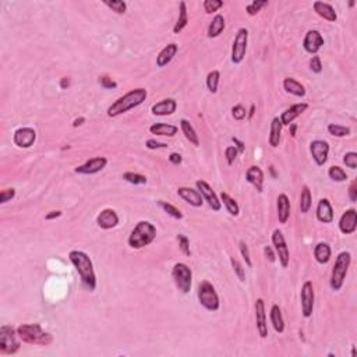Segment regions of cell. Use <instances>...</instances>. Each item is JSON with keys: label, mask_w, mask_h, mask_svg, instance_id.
I'll return each instance as SVG.
<instances>
[{"label": "cell", "mask_w": 357, "mask_h": 357, "mask_svg": "<svg viewBox=\"0 0 357 357\" xmlns=\"http://www.w3.org/2000/svg\"><path fill=\"white\" fill-rule=\"evenodd\" d=\"M283 88H285L286 92H289L292 95H296V97H300V98H303L306 95V88L301 85L297 80L292 77L283 80Z\"/></svg>", "instance_id": "cell-28"}, {"label": "cell", "mask_w": 357, "mask_h": 357, "mask_svg": "<svg viewBox=\"0 0 357 357\" xmlns=\"http://www.w3.org/2000/svg\"><path fill=\"white\" fill-rule=\"evenodd\" d=\"M197 296H198L200 304L204 308H207L208 311H218L219 304H221L219 303V296H218L216 290L210 282H207V280L201 282L198 285Z\"/></svg>", "instance_id": "cell-7"}, {"label": "cell", "mask_w": 357, "mask_h": 357, "mask_svg": "<svg viewBox=\"0 0 357 357\" xmlns=\"http://www.w3.org/2000/svg\"><path fill=\"white\" fill-rule=\"evenodd\" d=\"M264 254H265V257H267L271 262L275 261V253H274V250H272L269 245H265V247H264Z\"/></svg>", "instance_id": "cell-57"}, {"label": "cell", "mask_w": 357, "mask_h": 357, "mask_svg": "<svg viewBox=\"0 0 357 357\" xmlns=\"http://www.w3.org/2000/svg\"><path fill=\"white\" fill-rule=\"evenodd\" d=\"M178 245H180V250L183 251V254H184V256H187V257L191 256V251H190L189 239H187V237H186L184 234H178Z\"/></svg>", "instance_id": "cell-46"}, {"label": "cell", "mask_w": 357, "mask_h": 357, "mask_svg": "<svg viewBox=\"0 0 357 357\" xmlns=\"http://www.w3.org/2000/svg\"><path fill=\"white\" fill-rule=\"evenodd\" d=\"M256 321L257 331L261 338L268 336V324H267V312H265V303L262 299H258L256 301Z\"/></svg>", "instance_id": "cell-17"}, {"label": "cell", "mask_w": 357, "mask_h": 357, "mask_svg": "<svg viewBox=\"0 0 357 357\" xmlns=\"http://www.w3.org/2000/svg\"><path fill=\"white\" fill-rule=\"evenodd\" d=\"M223 6L222 0H205L204 1V10L208 14H212L215 11H218Z\"/></svg>", "instance_id": "cell-44"}, {"label": "cell", "mask_w": 357, "mask_h": 357, "mask_svg": "<svg viewBox=\"0 0 357 357\" xmlns=\"http://www.w3.org/2000/svg\"><path fill=\"white\" fill-rule=\"evenodd\" d=\"M314 257L320 264H326L331 260V247L326 243H318L314 248Z\"/></svg>", "instance_id": "cell-34"}, {"label": "cell", "mask_w": 357, "mask_h": 357, "mask_svg": "<svg viewBox=\"0 0 357 357\" xmlns=\"http://www.w3.org/2000/svg\"><path fill=\"white\" fill-rule=\"evenodd\" d=\"M221 200L222 202L225 204V207H226V210L227 212L230 213V215H233V216H237L239 215V212H240V208H239V205H237V202L227 194V193H221Z\"/></svg>", "instance_id": "cell-37"}, {"label": "cell", "mask_w": 357, "mask_h": 357, "mask_svg": "<svg viewBox=\"0 0 357 357\" xmlns=\"http://www.w3.org/2000/svg\"><path fill=\"white\" fill-rule=\"evenodd\" d=\"M272 244L275 247V251L279 257V261L282 264L283 268H288L289 265V260H290V254H289V248L286 245V242H285V237L280 230H275L272 233Z\"/></svg>", "instance_id": "cell-11"}, {"label": "cell", "mask_w": 357, "mask_h": 357, "mask_svg": "<svg viewBox=\"0 0 357 357\" xmlns=\"http://www.w3.org/2000/svg\"><path fill=\"white\" fill-rule=\"evenodd\" d=\"M240 253H242V256L244 258L245 264L248 267H251L253 262H251V257H250V251H248V245L245 244L244 242H240Z\"/></svg>", "instance_id": "cell-53"}, {"label": "cell", "mask_w": 357, "mask_h": 357, "mask_svg": "<svg viewBox=\"0 0 357 357\" xmlns=\"http://www.w3.org/2000/svg\"><path fill=\"white\" fill-rule=\"evenodd\" d=\"M271 323L274 325V329L278 332V334H282L285 331V321H283V315H282V311L279 308V306L274 304L272 308H271Z\"/></svg>", "instance_id": "cell-31"}, {"label": "cell", "mask_w": 357, "mask_h": 357, "mask_svg": "<svg viewBox=\"0 0 357 357\" xmlns=\"http://www.w3.org/2000/svg\"><path fill=\"white\" fill-rule=\"evenodd\" d=\"M178 127L172 126V124H166V123H155L149 127V131L156 135H166V137H173L175 134H178Z\"/></svg>", "instance_id": "cell-29"}, {"label": "cell", "mask_w": 357, "mask_h": 357, "mask_svg": "<svg viewBox=\"0 0 357 357\" xmlns=\"http://www.w3.org/2000/svg\"><path fill=\"white\" fill-rule=\"evenodd\" d=\"M276 208H278L279 222H288L290 216V201L286 194H279L278 200H276Z\"/></svg>", "instance_id": "cell-27"}, {"label": "cell", "mask_w": 357, "mask_h": 357, "mask_svg": "<svg viewBox=\"0 0 357 357\" xmlns=\"http://www.w3.org/2000/svg\"><path fill=\"white\" fill-rule=\"evenodd\" d=\"M232 140H233L234 146L237 148V151H239V152H244V149H245L244 143H243V141H240V140H239V138H236V137H233Z\"/></svg>", "instance_id": "cell-59"}, {"label": "cell", "mask_w": 357, "mask_h": 357, "mask_svg": "<svg viewBox=\"0 0 357 357\" xmlns=\"http://www.w3.org/2000/svg\"><path fill=\"white\" fill-rule=\"evenodd\" d=\"M310 68H311L312 73H321L323 71V63H321L320 56H312L311 60H310Z\"/></svg>", "instance_id": "cell-51"}, {"label": "cell", "mask_w": 357, "mask_h": 357, "mask_svg": "<svg viewBox=\"0 0 357 357\" xmlns=\"http://www.w3.org/2000/svg\"><path fill=\"white\" fill-rule=\"evenodd\" d=\"M146 148L148 149H161V148H167V144H163V143H158L156 140H148L146 143Z\"/></svg>", "instance_id": "cell-55"}, {"label": "cell", "mask_w": 357, "mask_h": 357, "mask_svg": "<svg viewBox=\"0 0 357 357\" xmlns=\"http://www.w3.org/2000/svg\"><path fill=\"white\" fill-rule=\"evenodd\" d=\"M17 329H14L10 325L0 326V352L3 355H14L20 349Z\"/></svg>", "instance_id": "cell-6"}, {"label": "cell", "mask_w": 357, "mask_h": 357, "mask_svg": "<svg viewBox=\"0 0 357 357\" xmlns=\"http://www.w3.org/2000/svg\"><path fill=\"white\" fill-rule=\"evenodd\" d=\"M312 7H314V11H315L320 17H323L324 20H326V21L329 22L336 21L338 16H336V11L334 10V7H332L331 4L324 3V1H314Z\"/></svg>", "instance_id": "cell-24"}, {"label": "cell", "mask_w": 357, "mask_h": 357, "mask_svg": "<svg viewBox=\"0 0 357 357\" xmlns=\"http://www.w3.org/2000/svg\"><path fill=\"white\" fill-rule=\"evenodd\" d=\"M312 205V198H311V191L307 186H304L303 190H301L300 194V211L303 213H307L310 211Z\"/></svg>", "instance_id": "cell-36"}, {"label": "cell", "mask_w": 357, "mask_h": 357, "mask_svg": "<svg viewBox=\"0 0 357 357\" xmlns=\"http://www.w3.org/2000/svg\"><path fill=\"white\" fill-rule=\"evenodd\" d=\"M254 113H256V105H251L250 112H248V119H251V117L254 116Z\"/></svg>", "instance_id": "cell-63"}, {"label": "cell", "mask_w": 357, "mask_h": 357, "mask_svg": "<svg viewBox=\"0 0 357 357\" xmlns=\"http://www.w3.org/2000/svg\"><path fill=\"white\" fill-rule=\"evenodd\" d=\"M178 197H181L186 202H189L193 207H201L202 205V195L198 190L191 189V187H178Z\"/></svg>", "instance_id": "cell-21"}, {"label": "cell", "mask_w": 357, "mask_h": 357, "mask_svg": "<svg viewBox=\"0 0 357 357\" xmlns=\"http://www.w3.org/2000/svg\"><path fill=\"white\" fill-rule=\"evenodd\" d=\"M189 22V16H187V6L186 1H180V10H178V18L176 25L173 27V32L178 33Z\"/></svg>", "instance_id": "cell-35"}, {"label": "cell", "mask_w": 357, "mask_h": 357, "mask_svg": "<svg viewBox=\"0 0 357 357\" xmlns=\"http://www.w3.org/2000/svg\"><path fill=\"white\" fill-rule=\"evenodd\" d=\"M109 9L114 11V13H117V14H124L126 10H127V4H126V1H122V0H105L103 1Z\"/></svg>", "instance_id": "cell-41"}, {"label": "cell", "mask_w": 357, "mask_h": 357, "mask_svg": "<svg viewBox=\"0 0 357 357\" xmlns=\"http://www.w3.org/2000/svg\"><path fill=\"white\" fill-rule=\"evenodd\" d=\"M308 108V105L307 103H296V105H293V106H290L289 109H286V111L283 112L282 114H280V117H279V120L282 123V126H290L293 120L296 119V117H299L303 112L306 111Z\"/></svg>", "instance_id": "cell-19"}, {"label": "cell", "mask_w": 357, "mask_h": 357, "mask_svg": "<svg viewBox=\"0 0 357 357\" xmlns=\"http://www.w3.org/2000/svg\"><path fill=\"white\" fill-rule=\"evenodd\" d=\"M328 131L331 135L334 137H345V135H349L350 134V129L349 127H345V126H339V124H329L328 126Z\"/></svg>", "instance_id": "cell-42"}, {"label": "cell", "mask_w": 357, "mask_h": 357, "mask_svg": "<svg viewBox=\"0 0 357 357\" xmlns=\"http://www.w3.org/2000/svg\"><path fill=\"white\" fill-rule=\"evenodd\" d=\"M68 258L71 261V264L76 267V271L80 275V279L82 282V285L88 290H95L97 286V276H95V271H94V265L92 261L84 251H78V250H73L70 251Z\"/></svg>", "instance_id": "cell-1"}, {"label": "cell", "mask_w": 357, "mask_h": 357, "mask_svg": "<svg viewBox=\"0 0 357 357\" xmlns=\"http://www.w3.org/2000/svg\"><path fill=\"white\" fill-rule=\"evenodd\" d=\"M343 162L346 163V166L350 167V169H356L357 167V154L356 152H347L343 158Z\"/></svg>", "instance_id": "cell-49"}, {"label": "cell", "mask_w": 357, "mask_h": 357, "mask_svg": "<svg viewBox=\"0 0 357 357\" xmlns=\"http://www.w3.org/2000/svg\"><path fill=\"white\" fill-rule=\"evenodd\" d=\"M237 154H239V151H237V148H236L234 145H230V146H227V148L225 149V156H226V161H227L229 165H232L234 161H236Z\"/></svg>", "instance_id": "cell-47"}, {"label": "cell", "mask_w": 357, "mask_h": 357, "mask_svg": "<svg viewBox=\"0 0 357 357\" xmlns=\"http://www.w3.org/2000/svg\"><path fill=\"white\" fill-rule=\"evenodd\" d=\"M169 161H170L173 165H180V163H181V155L178 154V152H173V154L169 155Z\"/></svg>", "instance_id": "cell-58"}, {"label": "cell", "mask_w": 357, "mask_h": 357, "mask_svg": "<svg viewBox=\"0 0 357 357\" xmlns=\"http://www.w3.org/2000/svg\"><path fill=\"white\" fill-rule=\"evenodd\" d=\"M195 186H197V189L201 193L202 198L208 202V205L211 207L212 210L213 211H221V208H222L221 201L218 200V197H216L215 191L211 189V186L207 181H204V180H197Z\"/></svg>", "instance_id": "cell-12"}, {"label": "cell", "mask_w": 357, "mask_h": 357, "mask_svg": "<svg viewBox=\"0 0 357 357\" xmlns=\"http://www.w3.org/2000/svg\"><path fill=\"white\" fill-rule=\"evenodd\" d=\"M268 4V1H260V0H254L253 3H250L247 7H245V10L248 13V16H256L258 11L261 10L262 7H265Z\"/></svg>", "instance_id": "cell-45"}, {"label": "cell", "mask_w": 357, "mask_h": 357, "mask_svg": "<svg viewBox=\"0 0 357 357\" xmlns=\"http://www.w3.org/2000/svg\"><path fill=\"white\" fill-rule=\"evenodd\" d=\"M17 335L22 342L30 345L48 346L53 342L52 335L45 332L39 324H22L17 328Z\"/></svg>", "instance_id": "cell-3"}, {"label": "cell", "mask_w": 357, "mask_h": 357, "mask_svg": "<svg viewBox=\"0 0 357 357\" xmlns=\"http://www.w3.org/2000/svg\"><path fill=\"white\" fill-rule=\"evenodd\" d=\"M68 87H70V78L68 77L62 78V81H60V88L67 89Z\"/></svg>", "instance_id": "cell-61"}, {"label": "cell", "mask_w": 357, "mask_h": 357, "mask_svg": "<svg viewBox=\"0 0 357 357\" xmlns=\"http://www.w3.org/2000/svg\"><path fill=\"white\" fill-rule=\"evenodd\" d=\"M296 129H297V127H296V124H290V134H292L293 137L296 135Z\"/></svg>", "instance_id": "cell-64"}, {"label": "cell", "mask_w": 357, "mask_h": 357, "mask_svg": "<svg viewBox=\"0 0 357 357\" xmlns=\"http://www.w3.org/2000/svg\"><path fill=\"white\" fill-rule=\"evenodd\" d=\"M230 262H232V267H233L234 272H236V275L239 276V279L242 280V282H244L245 280V276H244V269L242 267V264L236 260V258H230Z\"/></svg>", "instance_id": "cell-48"}, {"label": "cell", "mask_w": 357, "mask_h": 357, "mask_svg": "<svg viewBox=\"0 0 357 357\" xmlns=\"http://www.w3.org/2000/svg\"><path fill=\"white\" fill-rule=\"evenodd\" d=\"M14 195H16V190L14 189L3 190V191L0 193V202H1V204H6L7 201L13 200Z\"/></svg>", "instance_id": "cell-52"}, {"label": "cell", "mask_w": 357, "mask_h": 357, "mask_svg": "<svg viewBox=\"0 0 357 357\" xmlns=\"http://www.w3.org/2000/svg\"><path fill=\"white\" fill-rule=\"evenodd\" d=\"M156 237V227L148 221H141L135 225L129 236V245L131 248H143L151 244Z\"/></svg>", "instance_id": "cell-4"}, {"label": "cell", "mask_w": 357, "mask_h": 357, "mask_svg": "<svg viewBox=\"0 0 357 357\" xmlns=\"http://www.w3.org/2000/svg\"><path fill=\"white\" fill-rule=\"evenodd\" d=\"M280 134H282V123L279 117H275L271 123V134H269V145L272 148H276L280 143Z\"/></svg>", "instance_id": "cell-32"}, {"label": "cell", "mask_w": 357, "mask_h": 357, "mask_svg": "<svg viewBox=\"0 0 357 357\" xmlns=\"http://www.w3.org/2000/svg\"><path fill=\"white\" fill-rule=\"evenodd\" d=\"M146 89L144 88H135L130 92H127L126 95L120 97L116 102H113L109 109H108V116L109 117H116L120 116L123 113L129 112L130 109L137 108L138 105H141L145 99H146Z\"/></svg>", "instance_id": "cell-2"}, {"label": "cell", "mask_w": 357, "mask_h": 357, "mask_svg": "<svg viewBox=\"0 0 357 357\" xmlns=\"http://www.w3.org/2000/svg\"><path fill=\"white\" fill-rule=\"evenodd\" d=\"M158 205L161 207V208H163V211L167 212L170 216H173L175 219H181L183 218V213L181 212L178 211V208L176 207H173L172 204H169V202H166V201H158Z\"/></svg>", "instance_id": "cell-39"}, {"label": "cell", "mask_w": 357, "mask_h": 357, "mask_svg": "<svg viewBox=\"0 0 357 357\" xmlns=\"http://www.w3.org/2000/svg\"><path fill=\"white\" fill-rule=\"evenodd\" d=\"M97 223H98L99 227L105 229V230H108V229H112V227L117 226V223H119V216H117V213L113 211V210L106 208V210H103V211L98 215Z\"/></svg>", "instance_id": "cell-20"}, {"label": "cell", "mask_w": 357, "mask_h": 357, "mask_svg": "<svg viewBox=\"0 0 357 357\" xmlns=\"http://www.w3.org/2000/svg\"><path fill=\"white\" fill-rule=\"evenodd\" d=\"M317 218L318 221L323 223H331L334 221V210H332V205L331 202L323 198V200L318 201V205H317Z\"/></svg>", "instance_id": "cell-23"}, {"label": "cell", "mask_w": 357, "mask_h": 357, "mask_svg": "<svg viewBox=\"0 0 357 357\" xmlns=\"http://www.w3.org/2000/svg\"><path fill=\"white\" fill-rule=\"evenodd\" d=\"M225 27H226L225 17H223L222 14H216V16L213 17V20L211 21V24H210V27H208V36H210V38H216V36H219V35L223 32Z\"/></svg>", "instance_id": "cell-30"}, {"label": "cell", "mask_w": 357, "mask_h": 357, "mask_svg": "<svg viewBox=\"0 0 357 357\" xmlns=\"http://www.w3.org/2000/svg\"><path fill=\"white\" fill-rule=\"evenodd\" d=\"M36 140V133L33 129L30 127H21L14 133V144L20 148H30L33 145Z\"/></svg>", "instance_id": "cell-16"}, {"label": "cell", "mask_w": 357, "mask_h": 357, "mask_svg": "<svg viewBox=\"0 0 357 357\" xmlns=\"http://www.w3.org/2000/svg\"><path fill=\"white\" fill-rule=\"evenodd\" d=\"M172 275L175 279V283L178 288V290L181 293H189L191 289V280H193V274H191V269H190L186 264L183 262H178L175 264L173 271H172Z\"/></svg>", "instance_id": "cell-8"}, {"label": "cell", "mask_w": 357, "mask_h": 357, "mask_svg": "<svg viewBox=\"0 0 357 357\" xmlns=\"http://www.w3.org/2000/svg\"><path fill=\"white\" fill-rule=\"evenodd\" d=\"M350 261H352V256L347 251H342L339 256L336 257L335 265L332 268V274H331V288L332 290H341L343 286L347 271L350 267Z\"/></svg>", "instance_id": "cell-5"}, {"label": "cell", "mask_w": 357, "mask_h": 357, "mask_svg": "<svg viewBox=\"0 0 357 357\" xmlns=\"http://www.w3.org/2000/svg\"><path fill=\"white\" fill-rule=\"evenodd\" d=\"M180 127H181V131L184 134V137L189 140L190 143L193 145H200V140H198V134L195 133V130H194V127L190 124L189 120H186V119H181L180 120Z\"/></svg>", "instance_id": "cell-33"}, {"label": "cell", "mask_w": 357, "mask_h": 357, "mask_svg": "<svg viewBox=\"0 0 357 357\" xmlns=\"http://www.w3.org/2000/svg\"><path fill=\"white\" fill-rule=\"evenodd\" d=\"M339 229L343 234H352L357 229V212L356 210L350 208L342 215L339 221Z\"/></svg>", "instance_id": "cell-18"}, {"label": "cell", "mask_w": 357, "mask_h": 357, "mask_svg": "<svg viewBox=\"0 0 357 357\" xmlns=\"http://www.w3.org/2000/svg\"><path fill=\"white\" fill-rule=\"evenodd\" d=\"M123 178L131 184H145L146 183V178L143 175H138V173H133V172H126L123 175Z\"/></svg>", "instance_id": "cell-43"}, {"label": "cell", "mask_w": 357, "mask_h": 357, "mask_svg": "<svg viewBox=\"0 0 357 357\" xmlns=\"http://www.w3.org/2000/svg\"><path fill=\"white\" fill-rule=\"evenodd\" d=\"M328 176L332 178L334 181H345L347 178L346 172L341 166H331L328 170Z\"/></svg>", "instance_id": "cell-40"}, {"label": "cell", "mask_w": 357, "mask_h": 357, "mask_svg": "<svg viewBox=\"0 0 357 357\" xmlns=\"http://www.w3.org/2000/svg\"><path fill=\"white\" fill-rule=\"evenodd\" d=\"M349 195H350V200L353 201V202H356V201H357V183H356V180H355V181H352V184H350V187H349Z\"/></svg>", "instance_id": "cell-56"}, {"label": "cell", "mask_w": 357, "mask_h": 357, "mask_svg": "<svg viewBox=\"0 0 357 357\" xmlns=\"http://www.w3.org/2000/svg\"><path fill=\"white\" fill-rule=\"evenodd\" d=\"M176 108H178L176 100L172 99V98H166V99H162L161 102L155 103L151 111L155 116H169V114H173L176 112Z\"/></svg>", "instance_id": "cell-22"}, {"label": "cell", "mask_w": 357, "mask_h": 357, "mask_svg": "<svg viewBox=\"0 0 357 357\" xmlns=\"http://www.w3.org/2000/svg\"><path fill=\"white\" fill-rule=\"evenodd\" d=\"M106 163H108V159L105 156H97V158L87 161L84 165L76 167L74 172L78 175H95L106 166Z\"/></svg>", "instance_id": "cell-13"}, {"label": "cell", "mask_w": 357, "mask_h": 357, "mask_svg": "<svg viewBox=\"0 0 357 357\" xmlns=\"http://www.w3.org/2000/svg\"><path fill=\"white\" fill-rule=\"evenodd\" d=\"M301 299V312L306 318H310L314 310V299H315V293H314V288L310 280L304 282L303 288H301L300 293Z\"/></svg>", "instance_id": "cell-10"}, {"label": "cell", "mask_w": 357, "mask_h": 357, "mask_svg": "<svg viewBox=\"0 0 357 357\" xmlns=\"http://www.w3.org/2000/svg\"><path fill=\"white\" fill-rule=\"evenodd\" d=\"M84 122H85V119H84V117H80V119H76V120H74L73 126H74V127H78V126H81Z\"/></svg>", "instance_id": "cell-62"}, {"label": "cell", "mask_w": 357, "mask_h": 357, "mask_svg": "<svg viewBox=\"0 0 357 357\" xmlns=\"http://www.w3.org/2000/svg\"><path fill=\"white\" fill-rule=\"evenodd\" d=\"M219 78H221V73L218 70H213L211 71L208 76H207V87L210 89V92L215 94L218 91V84H219Z\"/></svg>", "instance_id": "cell-38"}, {"label": "cell", "mask_w": 357, "mask_h": 357, "mask_svg": "<svg viewBox=\"0 0 357 357\" xmlns=\"http://www.w3.org/2000/svg\"><path fill=\"white\" fill-rule=\"evenodd\" d=\"M247 44H248V31L245 28H240L234 36L233 46H232V62L234 65H239L244 60Z\"/></svg>", "instance_id": "cell-9"}, {"label": "cell", "mask_w": 357, "mask_h": 357, "mask_svg": "<svg viewBox=\"0 0 357 357\" xmlns=\"http://www.w3.org/2000/svg\"><path fill=\"white\" fill-rule=\"evenodd\" d=\"M178 45L176 44H169L166 45L161 52H159V55L156 57V66L158 67H165L167 66L170 62H172V59L176 56L178 53Z\"/></svg>", "instance_id": "cell-26"}, {"label": "cell", "mask_w": 357, "mask_h": 357, "mask_svg": "<svg viewBox=\"0 0 357 357\" xmlns=\"http://www.w3.org/2000/svg\"><path fill=\"white\" fill-rule=\"evenodd\" d=\"M310 152H311L312 159L315 161V163L318 166H323L324 163L328 159V154H329V145L326 141L323 140H315L310 144Z\"/></svg>", "instance_id": "cell-14"}, {"label": "cell", "mask_w": 357, "mask_h": 357, "mask_svg": "<svg viewBox=\"0 0 357 357\" xmlns=\"http://www.w3.org/2000/svg\"><path fill=\"white\" fill-rule=\"evenodd\" d=\"M232 114L236 120H243L245 116H247V111L244 109V106L242 105H236L232 108Z\"/></svg>", "instance_id": "cell-50"}, {"label": "cell", "mask_w": 357, "mask_h": 357, "mask_svg": "<svg viewBox=\"0 0 357 357\" xmlns=\"http://www.w3.org/2000/svg\"><path fill=\"white\" fill-rule=\"evenodd\" d=\"M324 45V38L321 33L315 30H311L308 32L306 33L304 36V41H303V48L306 52L311 53V55H315Z\"/></svg>", "instance_id": "cell-15"}, {"label": "cell", "mask_w": 357, "mask_h": 357, "mask_svg": "<svg viewBox=\"0 0 357 357\" xmlns=\"http://www.w3.org/2000/svg\"><path fill=\"white\" fill-rule=\"evenodd\" d=\"M59 216H62V212L60 211H52L50 213H48L45 218H46V221H50V219H55V218H59Z\"/></svg>", "instance_id": "cell-60"}, {"label": "cell", "mask_w": 357, "mask_h": 357, "mask_svg": "<svg viewBox=\"0 0 357 357\" xmlns=\"http://www.w3.org/2000/svg\"><path fill=\"white\" fill-rule=\"evenodd\" d=\"M99 82H100V85H102V87H103L105 89H113L117 87V84H116V82H114L112 78L108 77V76H100Z\"/></svg>", "instance_id": "cell-54"}, {"label": "cell", "mask_w": 357, "mask_h": 357, "mask_svg": "<svg viewBox=\"0 0 357 357\" xmlns=\"http://www.w3.org/2000/svg\"><path fill=\"white\" fill-rule=\"evenodd\" d=\"M245 180L250 184H253L258 191H262V187H264V172L261 170L260 166L248 167V170L245 173Z\"/></svg>", "instance_id": "cell-25"}]
</instances>
